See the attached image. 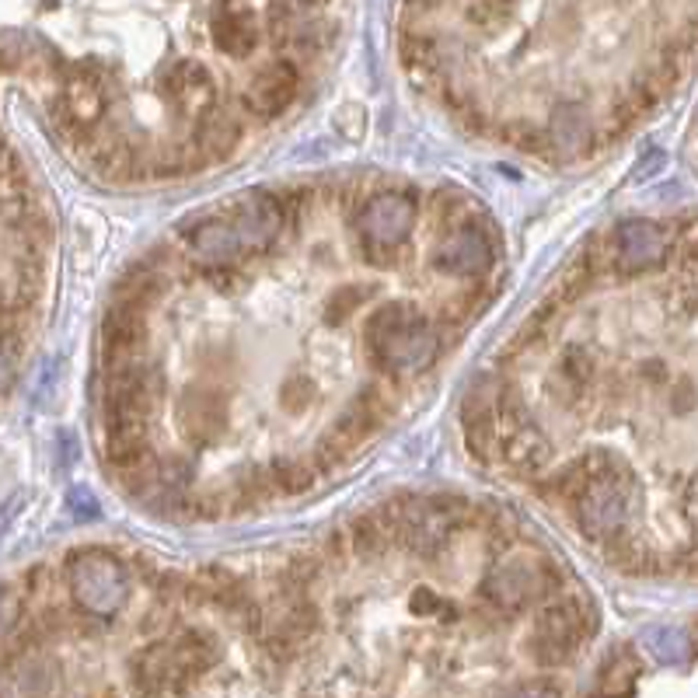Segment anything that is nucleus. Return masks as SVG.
Segmentation results:
<instances>
[{"instance_id": "f257e3e1", "label": "nucleus", "mask_w": 698, "mask_h": 698, "mask_svg": "<svg viewBox=\"0 0 698 698\" xmlns=\"http://www.w3.org/2000/svg\"><path fill=\"white\" fill-rule=\"evenodd\" d=\"M63 590L80 619L109 622L130 604L133 594V573L109 548H77L60 566Z\"/></svg>"}, {"instance_id": "20e7f679", "label": "nucleus", "mask_w": 698, "mask_h": 698, "mask_svg": "<svg viewBox=\"0 0 698 698\" xmlns=\"http://www.w3.org/2000/svg\"><path fill=\"white\" fill-rule=\"evenodd\" d=\"M500 698H562V691L552 681H524V685L506 688Z\"/></svg>"}, {"instance_id": "7ed1b4c3", "label": "nucleus", "mask_w": 698, "mask_h": 698, "mask_svg": "<svg viewBox=\"0 0 698 698\" xmlns=\"http://www.w3.org/2000/svg\"><path fill=\"white\" fill-rule=\"evenodd\" d=\"M636 678H640V664H636V657H632V653H611L608 664H604V670H601V688H604L608 698H611V695H625V691H632Z\"/></svg>"}, {"instance_id": "f03ea898", "label": "nucleus", "mask_w": 698, "mask_h": 698, "mask_svg": "<svg viewBox=\"0 0 698 698\" xmlns=\"http://www.w3.org/2000/svg\"><path fill=\"white\" fill-rule=\"evenodd\" d=\"M640 643H643V649L649 653V657L657 664H664V667L688 664L691 649H695L688 629H681V625H649L640 636Z\"/></svg>"}]
</instances>
